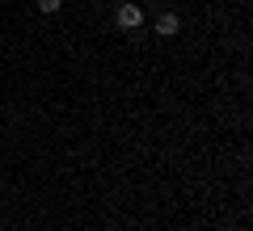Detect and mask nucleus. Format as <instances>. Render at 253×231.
<instances>
[{
    "label": "nucleus",
    "instance_id": "1",
    "mask_svg": "<svg viewBox=\"0 0 253 231\" xmlns=\"http://www.w3.org/2000/svg\"><path fill=\"white\" fill-rule=\"evenodd\" d=\"M114 21H118V30H135L139 21H144V13H139V4H131V0H123L114 9Z\"/></svg>",
    "mask_w": 253,
    "mask_h": 231
},
{
    "label": "nucleus",
    "instance_id": "2",
    "mask_svg": "<svg viewBox=\"0 0 253 231\" xmlns=\"http://www.w3.org/2000/svg\"><path fill=\"white\" fill-rule=\"evenodd\" d=\"M181 30V21H177V13H161V21H156V34L161 38H173Z\"/></svg>",
    "mask_w": 253,
    "mask_h": 231
},
{
    "label": "nucleus",
    "instance_id": "3",
    "mask_svg": "<svg viewBox=\"0 0 253 231\" xmlns=\"http://www.w3.org/2000/svg\"><path fill=\"white\" fill-rule=\"evenodd\" d=\"M59 4H63V0H38V9H42V13H59Z\"/></svg>",
    "mask_w": 253,
    "mask_h": 231
}]
</instances>
